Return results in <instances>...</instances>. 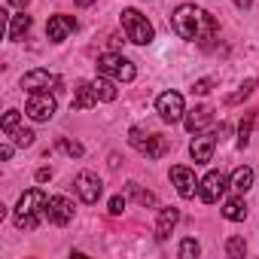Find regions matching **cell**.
Masks as SVG:
<instances>
[{
	"label": "cell",
	"instance_id": "obj_1",
	"mask_svg": "<svg viewBox=\"0 0 259 259\" xmlns=\"http://www.w3.org/2000/svg\"><path fill=\"white\" fill-rule=\"evenodd\" d=\"M46 204H49V195L43 189H28L22 198H19V207H16V226L25 229V232H34L40 226V220L46 217Z\"/></svg>",
	"mask_w": 259,
	"mask_h": 259
},
{
	"label": "cell",
	"instance_id": "obj_2",
	"mask_svg": "<svg viewBox=\"0 0 259 259\" xmlns=\"http://www.w3.org/2000/svg\"><path fill=\"white\" fill-rule=\"evenodd\" d=\"M204 22H207V13L195 10L192 4L177 7L174 16H171V28H174V34L183 37V40H201V28H204Z\"/></svg>",
	"mask_w": 259,
	"mask_h": 259
},
{
	"label": "cell",
	"instance_id": "obj_3",
	"mask_svg": "<svg viewBox=\"0 0 259 259\" xmlns=\"http://www.w3.org/2000/svg\"><path fill=\"white\" fill-rule=\"evenodd\" d=\"M122 28H125V37L132 40V43H138V46H147V43H153V37H156L153 25H150L147 16H141L138 10H125V13H122Z\"/></svg>",
	"mask_w": 259,
	"mask_h": 259
},
{
	"label": "cell",
	"instance_id": "obj_4",
	"mask_svg": "<svg viewBox=\"0 0 259 259\" xmlns=\"http://www.w3.org/2000/svg\"><path fill=\"white\" fill-rule=\"evenodd\" d=\"M98 73L113 76V79H122V82H132L138 70H135V64L128 61V58H122V55H116V52H104V55L98 58Z\"/></svg>",
	"mask_w": 259,
	"mask_h": 259
},
{
	"label": "cell",
	"instance_id": "obj_5",
	"mask_svg": "<svg viewBox=\"0 0 259 259\" xmlns=\"http://www.w3.org/2000/svg\"><path fill=\"white\" fill-rule=\"evenodd\" d=\"M128 141H132V147L141 150L147 159H162L168 153V141L159 138V135H147L144 128H132V132H128Z\"/></svg>",
	"mask_w": 259,
	"mask_h": 259
},
{
	"label": "cell",
	"instance_id": "obj_6",
	"mask_svg": "<svg viewBox=\"0 0 259 259\" xmlns=\"http://www.w3.org/2000/svg\"><path fill=\"white\" fill-rule=\"evenodd\" d=\"M22 89H28V92H58L61 89V76L52 73V70L37 67V70H28L22 76Z\"/></svg>",
	"mask_w": 259,
	"mask_h": 259
},
{
	"label": "cell",
	"instance_id": "obj_7",
	"mask_svg": "<svg viewBox=\"0 0 259 259\" xmlns=\"http://www.w3.org/2000/svg\"><path fill=\"white\" fill-rule=\"evenodd\" d=\"M25 113L34 119V122H49L55 116V98L49 92H31L28 104H25Z\"/></svg>",
	"mask_w": 259,
	"mask_h": 259
},
{
	"label": "cell",
	"instance_id": "obj_8",
	"mask_svg": "<svg viewBox=\"0 0 259 259\" xmlns=\"http://www.w3.org/2000/svg\"><path fill=\"white\" fill-rule=\"evenodd\" d=\"M156 110L165 122H180L183 119V95L177 92H162L156 101Z\"/></svg>",
	"mask_w": 259,
	"mask_h": 259
},
{
	"label": "cell",
	"instance_id": "obj_9",
	"mask_svg": "<svg viewBox=\"0 0 259 259\" xmlns=\"http://www.w3.org/2000/svg\"><path fill=\"white\" fill-rule=\"evenodd\" d=\"M76 195L85 201V204H95L98 198H101V192H104V186H101V177L98 174H92V171H82L79 177H76Z\"/></svg>",
	"mask_w": 259,
	"mask_h": 259
},
{
	"label": "cell",
	"instance_id": "obj_10",
	"mask_svg": "<svg viewBox=\"0 0 259 259\" xmlns=\"http://www.w3.org/2000/svg\"><path fill=\"white\" fill-rule=\"evenodd\" d=\"M46 220H49L52 226H67V223L73 220V201L64 198V195L49 198V204H46Z\"/></svg>",
	"mask_w": 259,
	"mask_h": 259
},
{
	"label": "cell",
	"instance_id": "obj_11",
	"mask_svg": "<svg viewBox=\"0 0 259 259\" xmlns=\"http://www.w3.org/2000/svg\"><path fill=\"white\" fill-rule=\"evenodd\" d=\"M73 31H76V19H73V16H52V19L46 22V34H49V40H55V43L67 40Z\"/></svg>",
	"mask_w": 259,
	"mask_h": 259
},
{
	"label": "cell",
	"instance_id": "obj_12",
	"mask_svg": "<svg viewBox=\"0 0 259 259\" xmlns=\"http://www.w3.org/2000/svg\"><path fill=\"white\" fill-rule=\"evenodd\" d=\"M201 201H207V204H213L223 192H226V174H220V171H210L204 180H201Z\"/></svg>",
	"mask_w": 259,
	"mask_h": 259
},
{
	"label": "cell",
	"instance_id": "obj_13",
	"mask_svg": "<svg viewBox=\"0 0 259 259\" xmlns=\"http://www.w3.org/2000/svg\"><path fill=\"white\" fill-rule=\"evenodd\" d=\"M171 180H174V186H177V192L183 195V198H192L195 195V174L186 168V165H174L171 168Z\"/></svg>",
	"mask_w": 259,
	"mask_h": 259
},
{
	"label": "cell",
	"instance_id": "obj_14",
	"mask_svg": "<svg viewBox=\"0 0 259 259\" xmlns=\"http://www.w3.org/2000/svg\"><path fill=\"white\" fill-rule=\"evenodd\" d=\"M213 144H217V135H204V138H195L189 153L195 159V165H207L213 159Z\"/></svg>",
	"mask_w": 259,
	"mask_h": 259
},
{
	"label": "cell",
	"instance_id": "obj_15",
	"mask_svg": "<svg viewBox=\"0 0 259 259\" xmlns=\"http://www.w3.org/2000/svg\"><path fill=\"white\" fill-rule=\"evenodd\" d=\"M98 104V92H95V82H79L76 85V95H73V110H92Z\"/></svg>",
	"mask_w": 259,
	"mask_h": 259
},
{
	"label": "cell",
	"instance_id": "obj_16",
	"mask_svg": "<svg viewBox=\"0 0 259 259\" xmlns=\"http://www.w3.org/2000/svg\"><path fill=\"white\" fill-rule=\"evenodd\" d=\"M177 220H180V210H177V207H162V210H159V226H156V238H159V241H165V238L171 235V229L177 226Z\"/></svg>",
	"mask_w": 259,
	"mask_h": 259
},
{
	"label": "cell",
	"instance_id": "obj_17",
	"mask_svg": "<svg viewBox=\"0 0 259 259\" xmlns=\"http://www.w3.org/2000/svg\"><path fill=\"white\" fill-rule=\"evenodd\" d=\"M210 119H213V110L210 107H195L189 116H186V132H201V128H207L210 125Z\"/></svg>",
	"mask_w": 259,
	"mask_h": 259
},
{
	"label": "cell",
	"instance_id": "obj_18",
	"mask_svg": "<svg viewBox=\"0 0 259 259\" xmlns=\"http://www.w3.org/2000/svg\"><path fill=\"white\" fill-rule=\"evenodd\" d=\"M31 31V16H25V10L19 16H13L10 22V40H25V34Z\"/></svg>",
	"mask_w": 259,
	"mask_h": 259
},
{
	"label": "cell",
	"instance_id": "obj_19",
	"mask_svg": "<svg viewBox=\"0 0 259 259\" xmlns=\"http://www.w3.org/2000/svg\"><path fill=\"white\" fill-rule=\"evenodd\" d=\"M250 186H253V168L244 165V168H238V171L232 174V189H235V192H247Z\"/></svg>",
	"mask_w": 259,
	"mask_h": 259
},
{
	"label": "cell",
	"instance_id": "obj_20",
	"mask_svg": "<svg viewBox=\"0 0 259 259\" xmlns=\"http://www.w3.org/2000/svg\"><path fill=\"white\" fill-rule=\"evenodd\" d=\"M223 217H226V220H232V223H241V220L247 217V207H244V201H238V198H235V201H229V204L223 207Z\"/></svg>",
	"mask_w": 259,
	"mask_h": 259
},
{
	"label": "cell",
	"instance_id": "obj_21",
	"mask_svg": "<svg viewBox=\"0 0 259 259\" xmlns=\"http://www.w3.org/2000/svg\"><path fill=\"white\" fill-rule=\"evenodd\" d=\"M128 192L135 195V201H138L141 207H150V204H156V195H153L150 189H141L138 183H128Z\"/></svg>",
	"mask_w": 259,
	"mask_h": 259
},
{
	"label": "cell",
	"instance_id": "obj_22",
	"mask_svg": "<svg viewBox=\"0 0 259 259\" xmlns=\"http://www.w3.org/2000/svg\"><path fill=\"white\" fill-rule=\"evenodd\" d=\"M253 119H256V113H250V116L241 122V128H238V147H241V150L250 144V128H253Z\"/></svg>",
	"mask_w": 259,
	"mask_h": 259
},
{
	"label": "cell",
	"instance_id": "obj_23",
	"mask_svg": "<svg viewBox=\"0 0 259 259\" xmlns=\"http://www.w3.org/2000/svg\"><path fill=\"white\" fill-rule=\"evenodd\" d=\"M95 92H98L101 101H116V89H113V82H107V79H95Z\"/></svg>",
	"mask_w": 259,
	"mask_h": 259
},
{
	"label": "cell",
	"instance_id": "obj_24",
	"mask_svg": "<svg viewBox=\"0 0 259 259\" xmlns=\"http://www.w3.org/2000/svg\"><path fill=\"white\" fill-rule=\"evenodd\" d=\"M250 92H253V82H244L238 92L226 95V104H241V101H247V98H250Z\"/></svg>",
	"mask_w": 259,
	"mask_h": 259
},
{
	"label": "cell",
	"instance_id": "obj_25",
	"mask_svg": "<svg viewBox=\"0 0 259 259\" xmlns=\"http://www.w3.org/2000/svg\"><path fill=\"white\" fill-rule=\"evenodd\" d=\"M198 253H201V247H198L195 238H186V241L180 244V256H183V259H195Z\"/></svg>",
	"mask_w": 259,
	"mask_h": 259
},
{
	"label": "cell",
	"instance_id": "obj_26",
	"mask_svg": "<svg viewBox=\"0 0 259 259\" xmlns=\"http://www.w3.org/2000/svg\"><path fill=\"white\" fill-rule=\"evenodd\" d=\"M226 253H229V256H235V259H238V256H244V253H247L244 238H229V241H226Z\"/></svg>",
	"mask_w": 259,
	"mask_h": 259
},
{
	"label": "cell",
	"instance_id": "obj_27",
	"mask_svg": "<svg viewBox=\"0 0 259 259\" xmlns=\"http://www.w3.org/2000/svg\"><path fill=\"white\" fill-rule=\"evenodd\" d=\"M13 144L16 147H31L34 144V132H28V128H16V132H13Z\"/></svg>",
	"mask_w": 259,
	"mask_h": 259
},
{
	"label": "cell",
	"instance_id": "obj_28",
	"mask_svg": "<svg viewBox=\"0 0 259 259\" xmlns=\"http://www.w3.org/2000/svg\"><path fill=\"white\" fill-rule=\"evenodd\" d=\"M0 128H4V135H13L16 128H19V113H16V110H10V113L4 116V122H0Z\"/></svg>",
	"mask_w": 259,
	"mask_h": 259
},
{
	"label": "cell",
	"instance_id": "obj_29",
	"mask_svg": "<svg viewBox=\"0 0 259 259\" xmlns=\"http://www.w3.org/2000/svg\"><path fill=\"white\" fill-rule=\"evenodd\" d=\"M58 150H64L67 156H82V147H79L76 141H67V138H61V141H58Z\"/></svg>",
	"mask_w": 259,
	"mask_h": 259
},
{
	"label": "cell",
	"instance_id": "obj_30",
	"mask_svg": "<svg viewBox=\"0 0 259 259\" xmlns=\"http://www.w3.org/2000/svg\"><path fill=\"white\" fill-rule=\"evenodd\" d=\"M210 89H213V79H198V82L192 85V92H195V95H207Z\"/></svg>",
	"mask_w": 259,
	"mask_h": 259
},
{
	"label": "cell",
	"instance_id": "obj_31",
	"mask_svg": "<svg viewBox=\"0 0 259 259\" xmlns=\"http://www.w3.org/2000/svg\"><path fill=\"white\" fill-rule=\"evenodd\" d=\"M122 210H125V198H122V195H116V198H110V213H113V217H119Z\"/></svg>",
	"mask_w": 259,
	"mask_h": 259
},
{
	"label": "cell",
	"instance_id": "obj_32",
	"mask_svg": "<svg viewBox=\"0 0 259 259\" xmlns=\"http://www.w3.org/2000/svg\"><path fill=\"white\" fill-rule=\"evenodd\" d=\"M49 177H52V171H49V168H40V171H37V180H40V183H46Z\"/></svg>",
	"mask_w": 259,
	"mask_h": 259
},
{
	"label": "cell",
	"instance_id": "obj_33",
	"mask_svg": "<svg viewBox=\"0 0 259 259\" xmlns=\"http://www.w3.org/2000/svg\"><path fill=\"white\" fill-rule=\"evenodd\" d=\"M10 4H13L16 10H25V4H28V0H10Z\"/></svg>",
	"mask_w": 259,
	"mask_h": 259
},
{
	"label": "cell",
	"instance_id": "obj_34",
	"mask_svg": "<svg viewBox=\"0 0 259 259\" xmlns=\"http://www.w3.org/2000/svg\"><path fill=\"white\" fill-rule=\"evenodd\" d=\"M235 4H238V7L244 10V7H250V4H253V0H235Z\"/></svg>",
	"mask_w": 259,
	"mask_h": 259
},
{
	"label": "cell",
	"instance_id": "obj_35",
	"mask_svg": "<svg viewBox=\"0 0 259 259\" xmlns=\"http://www.w3.org/2000/svg\"><path fill=\"white\" fill-rule=\"evenodd\" d=\"M73 4H76V7H89V4H92V0H73Z\"/></svg>",
	"mask_w": 259,
	"mask_h": 259
}]
</instances>
